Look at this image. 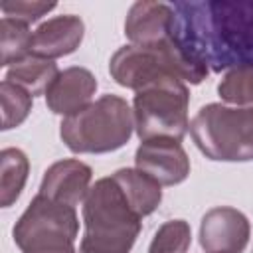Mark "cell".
<instances>
[{"label": "cell", "mask_w": 253, "mask_h": 253, "mask_svg": "<svg viewBox=\"0 0 253 253\" xmlns=\"http://www.w3.org/2000/svg\"><path fill=\"white\" fill-rule=\"evenodd\" d=\"M192 243V229L186 219H168L164 221L150 245L148 253H186Z\"/></svg>", "instance_id": "ffe728a7"}, {"label": "cell", "mask_w": 253, "mask_h": 253, "mask_svg": "<svg viewBox=\"0 0 253 253\" xmlns=\"http://www.w3.org/2000/svg\"><path fill=\"white\" fill-rule=\"evenodd\" d=\"M190 89L178 77H164L138 91L132 99L134 132L142 140L174 138L180 140L190 130L188 119Z\"/></svg>", "instance_id": "8992f818"}, {"label": "cell", "mask_w": 253, "mask_h": 253, "mask_svg": "<svg viewBox=\"0 0 253 253\" xmlns=\"http://www.w3.org/2000/svg\"><path fill=\"white\" fill-rule=\"evenodd\" d=\"M134 168L156 180L160 186L182 184L190 174V158L180 140H142L134 152Z\"/></svg>", "instance_id": "ba28073f"}, {"label": "cell", "mask_w": 253, "mask_h": 253, "mask_svg": "<svg viewBox=\"0 0 253 253\" xmlns=\"http://www.w3.org/2000/svg\"><path fill=\"white\" fill-rule=\"evenodd\" d=\"M91 178L93 170L89 164L77 158H63L53 162L43 172L38 194L47 200L77 208L85 202L91 190Z\"/></svg>", "instance_id": "30bf717a"}, {"label": "cell", "mask_w": 253, "mask_h": 253, "mask_svg": "<svg viewBox=\"0 0 253 253\" xmlns=\"http://www.w3.org/2000/svg\"><path fill=\"white\" fill-rule=\"evenodd\" d=\"M59 69L53 59H45L40 55L30 53L28 57L16 61L6 69V81L26 89L32 97L36 95H45L53 79L57 77Z\"/></svg>", "instance_id": "9a60e30c"}, {"label": "cell", "mask_w": 253, "mask_h": 253, "mask_svg": "<svg viewBox=\"0 0 253 253\" xmlns=\"http://www.w3.org/2000/svg\"><path fill=\"white\" fill-rule=\"evenodd\" d=\"M85 36V24L75 14H61L53 16L45 22H42L32 36V53L45 57V59H57L63 55L73 53Z\"/></svg>", "instance_id": "4fadbf2b"}, {"label": "cell", "mask_w": 253, "mask_h": 253, "mask_svg": "<svg viewBox=\"0 0 253 253\" xmlns=\"http://www.w3.org/2000/svg\"><path fill=\"white\" fill-rule=\"evenodd\" d=\"M249 235L247 215L231 206L208 210L200 223V245L206 253H241L249 243Z\"/></svg>", "instance_id": "9c48e42d"}, {"label": "cell", "mask_w": 253, "mask_h": 253, "mask_svg": "<svg viewBox=\"0 0 253 253\" xmlns=\"http://www.w3.org/2000/svg\"><path fill=\"white\" fill-rule=\"evenodd\" d=\"M134 132L132 107L119 95H101L59 125L63 144L75 154H105L123 148Z\"/></svg>", "instance_id": "3957f363"}, {"label": "cell", "mask_w": 253, "mask_h": 253, "mask_svg": "<svg viewBox=\"0 0 253 253\" xmlns=\"http://www.w3.org/2000/svg\"><path fill=\"white\" fill-rule=\"evenodd\" d=\"M0 103H2V130H10L20 126L28 119V115L32 113L34 97L26 89L4 79L0 83Z\"/></svg>", "instance_id": "d6986e66"}, {"label": "cell", "mask_w": 253, "mask_h": 253, "mask_svg": "<svg viewBox=\"0 0 253 253\" xmlns=\"http://www.w3.org/2000/svg\"><path fill=\"white\" fill-rule=\"evenodd\" d=\"M30 174V160L20 148H4L0 152V204L10 208L22 194Z\"/></svg>", "instance_id": "2e32d148"}, {"label": "cell", "mask_w": 253, "mask_h": 253, "mask_svg": "<svg viewBox=\"0 0 253 253\" xmlns=\"http://www.w3.org/2000/svg\"><path fill=\"white\" fill-rule=\"evenodd\" d=\"M198 150L213 162L253 160V107L204 105L190 121Z\"/></svg>", "instance_id": "5b68a950"}, {"label": "cell", "mask_w": 253, "mask_h": 253, "mask_svg": "<svg viewBox=\"0 0 253 253\" xmlns=\"http://www.w3.org/2000/svg\"><path fill=\"white\" fill-rule=\"evenodd\" d=\"M217 95L225 105L253 107V65H241L223 73Z\"/></svg>", "instance_id": "ac0fdd59"}, {"label": "cell", "mask_w": 253, "mask_h": 253, "mask_svg": "<svg viewBox=\"0 0 253 253\" xmlns=\"http://www.w3.org/2000/svg\"><path fill=\"white\" fill-rule=\"evenodd\" d=\"M97 91V79L87 67H67L57 73L45 91V105L53 115L71 117L85 109Z\"/></svg>", "instance_id": "8fae6325"}, {"label": "cell", "mask_w": 253, "mask_h": 253, "mask_svg": "<svg viewBox=\"0 0 253 253\" xmlns=\"http://www.w3.org/2000/svg\"><path fill=\"white\" fill-rule=\"evenodd\" d=\"M85 233L79 247L91 253H130L142 217L132 210L113 176L97 180L83 202Z\"/></svg>", "instance_id": "7a4b0ae2"}, {"label": "cell", "mask_w": 253, "mask_h": 253, "mask_svg": "<svg viewBox=\"0 0 253 253\" xmlns=\"http://www.w3.org/2000/svg\"><path fill=\"white\" fill-rule=\"evenodd\" d=\"M77 253H91V251H87V249H81V247H79V249H77Z\"/></svg>", "instance_id": "7402d4cb"}, {"label": "cell", "mask_w": 253, "mask_h": 253, "mask_svg": "<svg viewBox=\"0 0 253 253\" xmlns=\"http://www.w3.org/2000/svg\"><path fill=\"white\" fill-rule=\"evenodd\" d=\"M172 38L210 71L253 65V0L174 2Z\"/></svg>", "instance_id": "6da1fadb"}, {"label": "cell", "mask_w": 253, "mask_h": 253, "mask_svg": "<svg viewBox=\"0 0 253 253\" xmlns=\"http://www.w3.org/2000/svg\"><path fill=\"white\" fill-rule=\"evenodd\" d=\"M176 12L166 2H134L125 18V36L132 45H154L172 36Z\"/></svg>", "instance_id": "7c38bea8"}, {"label": "cell", "mask_w": 253, "mask_h": 253, "mask_svg": "<svg viewBox=\"0 0 253 253\" xmlns=\"http://www.w3.org/2000/svg\"><path fill=\"white\" fill-rule=\"evenodd\" d=\"M57 4L55 2H40V0H4L0 4V10L6 18L24 22V24H34L42 16L49 14Z\"/></svg>", "instance_id": "44dd1931"}, {"label": "cell", "mask_w": 253, "mask_h": 253, "mask_svg": "<svg viewBox=\"0 0 253 253\" xmlns=\"http://www.w3.org/2000/svg\"><path fill=\"white\" fill-rule=\"evenodd\" d=\"M32 36L34 32H30L28 24L4 16L0 20V65L10 67L28 57L32 53Z\"/></svg>", "instance_id": "e0dca14e"}, {"label": "cell", "mask_w": 253, "mask_h": 253, "mask_svg": "<svg viewBox=\"0 0 253 253\" xmlns=\"http://www.w3.org/2000/svg\"><path fill=\"white\" fill-rule=\"evenodd\" d=\"M113 178L140 217L150 215L160 206L162 186L138 168H121L113 174Z\"/></svg>", "instance_id": "5bb4252c"}, {"label": "cell", "mask_w": 253, "mask_h": 253, "mask_svg": "<svg viewBox=\"0 0 253 253\" xmlns=\"http://www.w3.org/2000/svg\"><path fill=\"white\" fill-rule=\"evenodd\" d=\"M109 73L121 87L138 91L164 77H178L186 85H200L210 69L190 59L170 36L154 45L126 43L119 47L111 55Z\"/></svg>", "instance_id": "277c9868"}, {"label": "cell", "mask_w": 253, "mask_h": 253, "mask_svg": "<svg viewBox=\"0 0 253 253\" xmlns=\"http://www.w3.org/2000/svg\"><path fill=\"white\" fill-rule=\"evenodd\" d=\"M79 217L75 208L47 200L40 194L28 204L12 229L22 253H77Z\"/></svg>", "instance_id": "52a82bcc"}]
</instances>
